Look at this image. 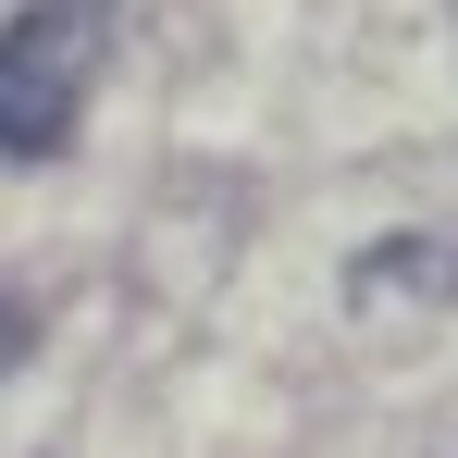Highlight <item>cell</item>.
Masks as SVG:
<instances>
[{
  "label": "cell",
  "instance_id": "6da1fadb",
  "mask_svg": "<svg viewBox=\"0 0 458 458\" xmlns=\"http://www.w3.org/2000/svg\"><path fill=\"white\" fill-rule=\"evenodd\" d=\"M112 50V0H25L0 25V161H63Z\"/></svg>",
  "mask_w": 458,
  "mask_h": 458
},
{
  "label": "cell",
  "instance_id": "7a4b0ae2",
  "mask_svg": "<svg viewBox=\"0 0 458 458\" xmlns=\"http://www.w3.org/2000/svg\"><path fill=\"white\" fill-rule=\"evenodd\" d=\"M0 360H25V310H0Z\"/></svg>",
  "mask_w": 458,
  "mask_h": 458
}]
</instances>
